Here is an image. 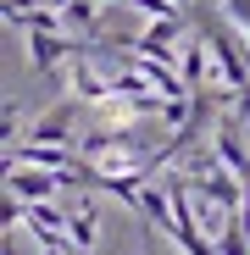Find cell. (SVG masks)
Returning <instances> with one entry per match:
<instances>
[{
	"label": "cell",
	"instance_id": "6da1fadb",
	"mask_svg": "<svg viewBox=\"0 0 250 255\" xmlns=\"http://www.w3.org/2000/svg\"><path fill=\"white\" fill-rule=\"evenodd\" d=\"M6 166H50V172H72V166H78V150L28 139V144H6Z\"/></svg>",
	"mask_w": 250,
	"mask_h": 255
},
{
	"label": "cell",
	"instance_id": "7a4b0ae2",
	"mask_svg": "<svg viewBox=\"0 0 250 255\" xmlns=\"http://www.w3.org/2000/svg\"><path fill=\"white\" fill-rule=\"evenodd\" d=\"M184 22H189V11H167V17H150V28H145L139 39H128V45H134L139 56H156V61H173V39L184 33Z\"/></svg>",
	"mask_w": 250,
	"mask_h": 255
},
{
	"label": "cell",
	"instance_id": "3957f363",
	"mask_svg": "<svg viewBox=\"0 0 250 255\" xmlns=\"http://www.w3.org/2000/svg\"><path fill=\"white\" fill-rule=\"evenodd\" d=\"M67 183V172H50V166H6V189L17 200H50Z\"/></svg>",
	"mask_w": 250,
	"mask_h": 255
},
{
	"label": "cell",
	"instance_id": "277c9868",
	"mask_svg": "<svg viewBox=\"0 0 250 255\" xmlns=\"http://www.w3.org/2000/svg\"><path fill=\"white\" fill-rule=\"evenodd\" d=\"M67 56H78V45L61 39L56 28H33V33H28V61H33V72H56V61H67Z\"/></svg>",
	"mask_w": 250,
	"mask_h": 255
},
{
	"label": "cell",
	"instance_id": "5b68a950",
	"mask_svg": "<svg viewBox=\"0 0 250 255\" xmlns=\"http://www.w3.org/2000/svg\"><path fill=\"white\" fill-rule=\"evenodd\" d=\"M72 122H78V95H72V100H61V106H50L45 117H33L28 139H39V144H67Z\"/></svg>",
	"mask_w": 250,
	"mask_h": 255
},
{
	"label": "cell",
	"instance_id": "8992f818",
	"mask_svg": "<svg viewBox=\"0 0 250 255\" xmlns=\"http://www.w3.org/2000/svg\"><path fill=\"white\" fill-rule=\"evenodd\" d=\"M217 155L228 161V172H234L239 183H250V150H245V139H239V117H228V122L217 128Z\"/></svg>",
	"mask_w": 250,
	"mask_h": 255
},
{
	"label": "cell",
	"instance_id": "52a82bcc",
	"mask_svg": "<svg viewBox=\"0 0 250 255\" xmlns=\"http://www.w3.org/2000/svg\"><path fill=\"white\" fill-rule=\"evenodd\" d=\"M67 233L78 239V250H89V244H95V233H100V217H95V205H89V200H78V205L67 211Z\"/></svg>",
	"mask_w": 250,
	"mask_h": 255
},
{
	"label": "cell",
	"instance_id": "ba28073f",
	"mask_svg": "<svg viewBox=\"0 0 250 255\" xmlns=\"http://www.w3.org/2000/svg\"><path fill=\"white\" fill-rule=\"evenodd\" d=\"M206 50H212L206 39H189V45H184V61H178V72L189 78V89H206Z\"/></svg>",
	"mask_w": 250,
	"mask_h": 255
},
{
	"label": "cell",
	"instance_id": "9c48e42d",
	"mask_svg": "<svg viewBox=\"0 0 250 255\" xmlns=\"http://www.w3.org/2000/svg\"><path fill=\"white\" fill-rule=\"evenodd\" d=\"M217 255H250V233L239 217H228V228L217 233Z\"/></svg>",
	"mask_w": 250,
	"mask_h": 255
},
{
	"label": "cell",
	"instance_id": "30bf717a",
	"mask_svg": "<svg viewBox=\"0 0 250 255\" xmlns=\"http://www.w3.org/2000/svg\"><path fill=\"white\" fill-rule=\"evenodd\" d=\"M223 11H228V17H234V22L250 33V0H223Z\"/></svg>",
	"mask_w": 250,
	"mask_h": 255
},
{
	"label": "cell",
	"instance_id": "8fae6325",
	"mask_svg": "<svg viewBox=\"0 0 250 255\" xmlns=\"http://www.w3.org/2000/svg\"><path fill=\"white\" fill-rule=\"evenodd\" d=\"M145 255H156V250H150V244H145Z\"/></svg>",
	"mask_w": 250,
	"mask_h": 255
}]
</instances>
